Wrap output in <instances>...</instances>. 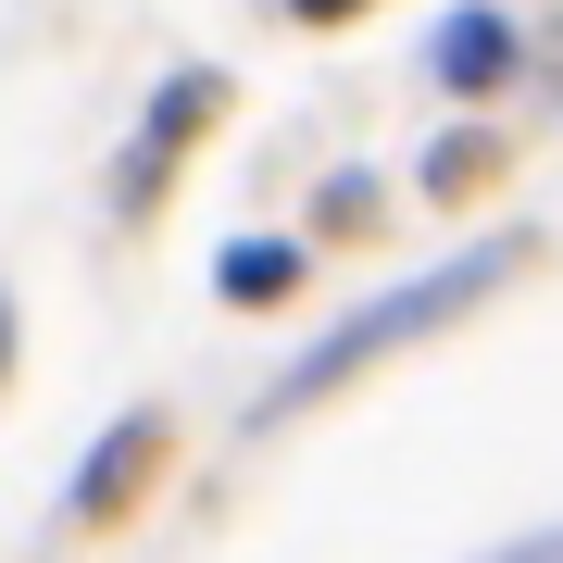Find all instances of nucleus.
I'll return each instance as SVG.
<instances>
[{"label":"nucleus","instance_id":"nucleus-5","mask_svg":"<svg viewBox=\"0 0 563 563\" xmlns=\"http://www.w3.org/2000/svg\"><path fill=\"white\" fill-rule=\"evenodd\" d=\"M213 288L225 301H288V288H301V239H239L213 263Z\"/></svg>","mask_w":563,"mask_h":563},{"label":"nucleus","instance_id":"nucleus-7","mask_svg":"<svg viewBox=\"0 0 563 563\" xmlns=\"http://www.w3.org/2000/svg\"><path fill=\"white\" fill-rule=\"evenodd\" d=\"M288 13H301V25H339V13H363V0H288Z\"/></svg>","mask_w":563,"mask_h":563},{"label":"nucleus","instance_id":"nucleus-1","mask_svg":"<svg viewBox=\"0 0 563 563\" xmlns=\"http://www.w3.org/2000/svg\"><path fill=\"white\" fill-rule=\"evenodd\" d=\"M526 263V239H488V251H463V263H439V276H413V288H388V301H363L339 339H313L301 363H288L276 388H263V413H301V401H325V388H351L363 363H388L401 339H426V325H451L463 301H488V288H501Z\"/></svg>","mask_w":563,"mask_h":563},{"label":"nucleus","instance_id":"nucleus-8","mask_svg":"<svg viewBox=\"0 0 563 563\" xmlns=\"http://www.w3.org/2000/svg\"><path fill=\"white\" fill-rule=\"evenodd\" d=\"M0 376H13V288H0Z\"/></svg>","mask_w":563,"mask_h":563},{"label":"nucleus","instance_id":"nucleus-6","mask_svg":"<svg viewBox=\"0 0 563 563\" xmlns=\"http://www.w3.org/2000/svg\"><path fill=\"white\" fill-rule=\"evenodd\" d=\"M476 176H501V139H451L439 163H426V188H439V201H476Z\"/></svg>","mask_w":563,"mask_h":563},{"label":"nucleus","instance_id":"nucleus-2","mask_svg":"<svg viewBox=\"0 0 563 563\" xmlns=\"http://www.w3.org/2000/svg\"><path fill=\"white\" fill-rule=\"evenodd\" d=\"M176 463V413H113L101 439H88V463H76V488H63V526H125L151 501V476Z\"/></svg>","mask_w":563,"mask_h":563},{"label":"nucleus","instance_id":"nucleus-3","mask_svg":"<svg viewBox=\"0 0 563 563\" xmlns=\"http://www.w3.org/2000/svg\"><path fill=\"white\" fill-rule=\"evenodd\" d=\"M213 113H225V76H201V63H188V76H163V88H151V113H139V151L113 163V213H151V201H163V176L201 151V125H213Z\"/></svg>","mask_w":563,"mask_h":563},{"label":"nucleus","instance_id":"nucleus-4","mask_svg":"<svg viewBox=\"0 0 563 563\" xmlns=\"http://www.w3.org/2000/svg\"><path fill=\"white\" fill-rule=\"evenodd\" d=\"M439 76H451V88H501V76H514V25H501V13H451V25H439Z\"/></svg>","mask_w":563,"mask_h":563}]
</instances>
